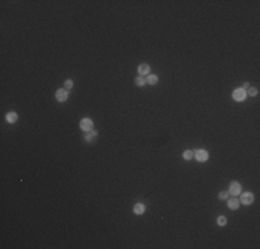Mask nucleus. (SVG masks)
<instances>
[{"mask_svg": "<svg viewBox=\"0 0 260 249\" xmlns=\"http://www.w3.org/2000/svg\"><path fill=\"white\" fill-rule=\"evenodd\" d=\"M194 158L197 159L198 162H206L209 159V152L206 149H197L194 152Z\"/></svg>", "mask_w": 260, "mask_h": 249, "instance_id": "1", "label": "nucleus"}, {"mask_svg": "<svg viewBox=\"0 0 260 249\" xmlns=\"http://www.w3.org/2000/svg\"><path fill=\"white\" fill-rule=\"evenodd\" d=\"M241 191H242V186H241V183H238V181H233V183L230 184V188H228L230 195L237 197V195H239V194H241Z\"/></svg>", "mask_w": 260, "mask_h": 249, "instance_id": "2", "label": "nucleus"}, {"mask_svg": "<svg viewBox=\"0 0 260 249\" xmlns=\"http://www.w3.org/2000/svg\"><path fill=\"white\" fill-rule=\"evenodd\" d=\"M68 90L66 89H58V90L56 91V100L58 101V103H65L66 100H68Z\"/></svg>", "mask_w": 260, "mask_h": 249, "instance_id": "3", "label": "nucleus"}, {"mask_svg": "<svg viewBox=\"0 0 260 249\" xmlns=\"http://www.w3.org/2000/svg\"><path fill=\"white\" fill-rule=\"evenodd\" d=\"M253 201H255V195H253L252 193H243L242 195H241V203L245 206L252 205Z\"/></svg>", "mask_w": 260, "mask_h": 249, "instance_id": "4", "label": "nucleus"}, {"mask_svg": "<svg viewBox=\"0 0 260 249\" xmlns=\"http://www.w3.org/2000/svg\"><path fill=\"white\" fill-rule=\"evenodd\" d=\"M233 98L235 101H243L246 98V90H243L242 87H238L233 91Z\"/></svg>", "mask_w": 260, "mask_h": 249, "instance_id": "5", "label": "nucleus"}, {"mask_svg": "<svg viewBox=\"0 0 260 249\" xmlns=\"http://www.w3.org/2000/svg\"><path fill=\"white\" fill-rule=\"evenodd\" d=\"M80 129H82L85 133L93 130V120L90 119V118H83V119L80 120Z\"/></svg>", "mask_w": 260, "mask_h": 249, "instance_id": "6", "label": "nucleus"}, {"mask_svg": "<svg viewBox=\"0 0 260 249\" xmlns=\"http://www.w3.org/2000/svg\"><path fill=\"white\" fill-rule=\"evenodd\" d=\"M97 139H98V132L94 129L90 130V132H86L85 137H83V140H85L86 143H94V141H97Z\"/></svg>", "mask_w": 260, "mask_h": 249, "instance_id": "7", "label": "nucleus"}, {"mask_svg": "<svg viewBox=\"0 0 260 249\" xmlns=\"http://www.w3.org/2000/svg\"><path fill=\"white\" fill-rule=\"evenodd\" d=\"M227 206L231 210H237L239 208V201L237 198H230V199H227Z\"/></svg>", "mask_w": 260, "mask_h": 249, "instance_id": "8", "label": "nucleus"}, {"mask_svg": "<svg viewBox=\"0 0 260 249\" xmlns=\"http://www.w3.org/2000/svg\"><path fill=\"white\" fill-rule=\"evenodd\" d=\"M150 69H151V66L148 65V64H140L139 68H137V71H139L140 76H144V75H148Z\"/></svg>", "mask_w": 260, "mask_h": 249, "instance_id": "9", "label": "nucleus"}, {"mask_svg": "<svg viewBox=\"0 0 260 249\" xmlns=\"http://www.w3.org/2000/svg\"><path fill=\"white\" fill-rule=\"evenodd\" d=\"M133 212L136 213V215H143L144 212H145V205L144 203H141V202H139V203H136L134 205V208H133Z\"/></svg>", "mask_w": 260, "mask_h": 249, "instance_id": "10", "label": "nucleus"}, {"mask_svg": "<svg viewBox=\"0 0 260 249\" xmlns=\"http://www.w3.org/2000/svg\"><path fill=\"white\" fill-rule=\"evenodd\" d=\"M6 120H7L8 123H15L18 120V115L15 112H8L6 115Z\"/></svg>", "mask_w": 260, "mask_h": 249, "instance_id": "11", "label": "nucleus"}, {"mask_svg": "<svg viewBox=\"0 0 260 249\" xmlns=\"http://www.w3.org/2000/svg\"><path fill=\"white\" fill-rule=\"evenodd\" d=\"M145 82L148 83V85H151V86L156 85V83H158V76H156V75H151V73H148V75H147V78H145Z\"/></svg>", "mask_w": 260, "mask_h": 249, "instance_id": "12", "label": "nucleus"}, {"mask_svg": "<svg viewBox=\"0 0 260 249\" xmlns=\"http://www.w3.org/2000/svg\"><path fill=\"white\" fill-rule=\"evenodd\" d=\"M183 158H184L185 161H191V159L194 158V151H191V149L184 151V152H183Z\"/></svg>", "mask_w": 260, "mask_h": 249, "instance_id": "13", "label": "nucleus"}, {"mask_svg": "<svg viewBox=\"0 0 260 249\" xmlns=\"http://www.w3.org/2000/svg\"><path fill=\"white\" fill-rule=\"evenodd\" d=\"M145 83H147V82H145V78H144V76H140V75H139V76L136 78V86H139V87H143V86L145 85Z\"/></svg>", "mask_w": 260, "mask_h": 249, "instance_id": "14", "label": "nucleus"}, {"mask_svg": "<svg viewBox=\"0 0 260 249\" xmlns=\"http://www.w3.org/2000/svg\"><path fill=\"white\" fill-rule=\"evenodd\" d=\"M217 224H219L220 227L226 226L227 224V217H226V216H219V217H217Z\"/></svg>", "mask_w": 260, "mask_h": 249, "instance_id": "15", "label": "nucleus"}, {"mask_svg": "<svg viewBox=\"0 0 260 249\" xmlns=\"http://www.w3.org/2000/svg\"><path fill=\"white\" fill-rule=\"evenodd\" d=\"M72 87H73V81H72V79H66L65 83H64V89H66V90H71Z\"/></svg>", "mask_w": 260, "mask_h": 249, "instance_id": "16", "label": "nucleus"}, {"mask_svg": "<svg viewBox=\"0 0 260 249\" xmlns=\"http://www.w3.org/2000/svg\"><path fill=\"white\" fill-rule=\"evenodd\" d=\"M246 94H249L250 97H255V95H258V89H256V87H249L248 91H246Z\"/></svg>", "mask_w": 260, "mask_h": 249, "instance_id": "17", "label": "nucleus"}, {"mask_svg": "<svg viewBox=\"0 0 260 249\" xmlns=\"http://www.w3.org/2000/svg\"><path fill=\"white\" fill-rule=\"evenodd\" d=\"M228 197H230L228 191H221L219 194V199H228Z\"/></svg>", "mask_w": 260, "mask_h": 249, "instance_id": "18", "label": "nucleus"}, {"mask_svg": "<svg viewBox=\"0 0 260 249\" xmlns=\"http://www.w3.org/2000/svg\"><path fill=\"white\" fill-rule=\"evenodd\" d=\"M249 87H250V85H249V83H248V82H246V83H245V85H243V87H242V89H243V90H248V89H249Z\"/></svg>", "mask_w": 260, "mask_h": 249, "instance_id": "19", "label": "nucleus"}]
</instances>
